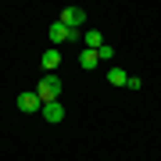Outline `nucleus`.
I'll list each match as a JSON object with an SVG mask.
<instances>
[{
	"instance_id": "obj_1",
	"label": "nucleus",
	"mask_w": 161,
	"mask_h": 161,
	"mask_svg": "<svg viewBox=\"0 0 161 161\" xmlns=\"http://www.w3.org/2000/svg\"><path fill=\"white\" fill-rule=\"evenodd\" d=\"M36 97H40L43 104H54L61 97V79H58V75H43L40 86H36Z\"/></svg>"
},
{
	"instance_id": "obj_2",
	"label": "nucleus",
	"mask_w": 161,
	"mask_h": 161,
	"mask_svg": "<svg viewBox=\"0 0 161 161\" xmlns=\"http://www.w3.org/2000/svg\"><path fill=\"white\" fill-rule=\"evenodd\" d=\"M58 22L64 25V29H72V32H82V25H86V11H82V7H61Z\"/></svg>"
},
{
	"instance_id": "obj_3",
	"label": "nucleus",
	"mask_w": 161,
	"mask_h": 161,
	"mask_svg": "<svg viewBox=\"0 0 161 161\" xmlns=\"http://www.w3.org/2000/svg\"><path fill=\"white\" fill-rule=\"evenodd\" d=\"M47 36H50V43H54V47H58V43H75V40L82 43V32H72V29H64L61 22H50Z\"/></svg>"
},
{
	"instance_id": "obj_4",
	"label": "nucleus",
	"mask_w": 161,
	"mask_h": 161,
	"mask_svg": "<svg viewBox=\"0 0 161 161\" xmlns=\"http://www.w3.org/2000/svg\"><path fill=\"white\" fill-rule=\"evenodd\" d=\"M18 111H22V115H36V111H43V100L36 97V90L18 93Z\"/></svg>"
},
{
	"instance_id": "obj_5",
	"label": "nucleus",
	"mask_w": 161,
	"mask_h": 161,
	"mask_svg": "<svg viewBox=\"0 0 161 161\" xmlns=\"http://www.w3.org/2000/svg\"><path fill=\"white\" fill-rule=\"evenodd\" d=\"M43 118L50 122V125L64 122V104H61V100H54V104H43Z\"/></svg>"
},
{
	"instance_id": "obj_6",
	"label": "nucleus",
	"mask_w": 161,
	"mask_h": 161,
	"mask_svg": "<svg viewBox=\"0 0 161 161\" xmlns=\"http://www.w3.org/2000/svg\"><path fill=\"white\" fill-rule=\"evenodd\" d=\"M104 47V36L97 29H90V32H82V50H100Z\"/></svg>"
},
{
	"instance_id": "obj_7",
	"label": "nucleus",
	"mask_w": 161,
	"mask_h": 161,
	"mask_svg": "<svg viewBox=\"0 0 161 161\" xmlns=\"http://www.w3.org/2000/svg\"><path fill=\"white\" fill-rule=\"evenodd\" d=\"M40 64H43V68H58V64H61V50H58V47H50V50H43Z\"/></svg>"
},
{
	"instance_id": "obj_8",
	"label": "nucleus",
	"mask_w": 161,
	"mask_h": 161,
	"mask_svg": "<svg viewBox=\"0 0 161 161\" xmlns=\"http://www.w3.org/2000/svg\"><path fill=\"white\" fill-rule=\"evenodd\" d=\"M108 82L111 86H129V72L125 68H108Z\"/></svg>"
},
{
	"instance_id": "obj_9",
	"label": "nucleus",
	"mask_w": 161,
	"mask_h": 161,
	"mask_svg": "<svg viewBox=\"0 0 161 161\" xmlns=\"http://www.w3.org/2000/svg\"><path fill=\"white\" fill-rule=\"evenodd\" d=\"M100 58H97V50H82L79 54V68H97Z\"/></svg>"
},
{
	"instance_id": "obj_10",
	"label": "nucleus",
	"mask_w": 161,
	"mask_h": 161,
	"mask_svg": "<svg viewBox=\"0 0 161 161\" xmlns=\"http://www.w3.org/2000/svg\"><path fill=\"white\" fill-rule=\"evenodd\" d=\"M97 58H100V64H104V61H111V58H115V47H111V43H104L100 50H97Z\"/></svg>"
},
{
	"instance_id": "obj_11",
	"label": "nucleus",
	"mask_w": 161,
	"mask_h": 161,
	"mask_svg": "<svg viewBox=\"0 0 161 161\" xmlns=\"http://www.w3.org/2000/svg\"><path fill=\"white\" fill-rule=\"evenodd\" d=\"M129 90L136 93V90H143V79H136V75H129Z\"/></svg>"
}]
</instances>
